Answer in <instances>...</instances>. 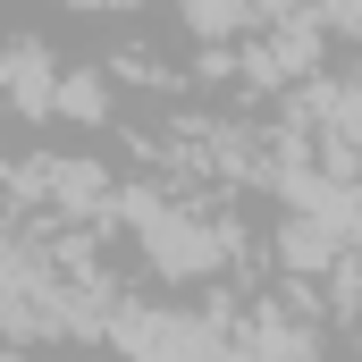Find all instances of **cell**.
I'll list each match as a JSON object with an SVG mask.
<instances>
[{
    "label": "cell",
    "mask_w": 362,
    "mask_h": 362,
    "mask_svg": "<svg viewBox=\"0 0 362 362\" xmlns=\"http://www.w3.org/2000/svg\"><path fill=\"white\" fill-rule=\"evenodd\" d=\"M144 362H211V320H185V312H144L118 329Z\"/></svg>",
    "instance_id": "6da1fadb"
},
{
    "label": "cell",
    "mask_w": 362,
    "mask_h": 362,
    "mask_svg": "<svg viewBox=\"0 0 362 362\" xmlns=\"http://www.w3.org/2000/svg\"><path fill=\"white\" fill-rule=\"evenodd\" d=\"M185 17H194V34H236V25H253V0H185Z\"/></svg>",
    "instance_id": "7a4b0ae2"
},
{
    "label": "cell",
    "mask_w": 362,
    "mask_h": 362,
    "mask_svg": "<svg viewBox=\"0 0 362 362\" xmlns=\"http://www.w3.org/2000/svg\"><path fill=\"white\" fill-rule=\"evenodd\" d=\"M59 110L68 118H101L110 101H101V76H59Z\"/></svg>",
    "instance_id": "3957f363"
},
{
    "label": "cell",
    "mask_w": 362,
    "mask_h": 362,
    "mask_svg": "<svg viewBox=\"0 0 362 362\" xmlns=\"http://www.w3.org/2000/svg\"><path fill=\"white\" fill-rule=\"evenodd\" d=\"M253 8H286V0H253Z\"/></svg>",
    "instance_id": "277c9868"
}]
</instances>
